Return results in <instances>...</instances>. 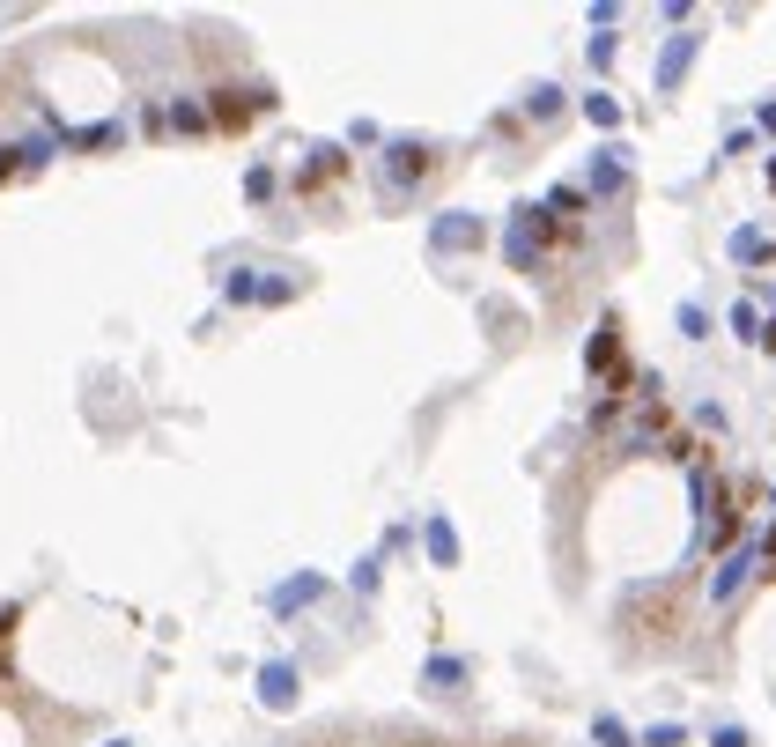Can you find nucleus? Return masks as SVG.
I'll list each match as a JSON object with an SVG mask.
<instances>
[{"label":"nucleus","instance_id":"16","mask_svg":"<svg viewBox=\"0 0 776 747\" xmlns=\"http://www.w3.org/2000/svg\"><path fill=\"white\" fill-rule=\"evenodd\" d=\"M525 119H540V126L562 119V89L555 82H533V89H525Z\"/></svg>","mask_w":776,"mask_h":747},{"label":"nucleus","instance_id":"20","mask_svg":"<svg viewBox=\"0 0 776 747\" xmlns=\"http://www.w3.org/2000/svg\"><path fill=\"white\" fill-rule=\"evenodd\" d=\"M377 577H385V555H363V563L348 570V585H355V592H377Z\"/></svg>","mask_w":776,"mask_h":747},{"label":"nucleus","instance_id":"9","mask_svg":"<svg viewBox=\"0 0 776 747\" xmlns=\"http://www.w3.org/2000/svg\"><path fill=\"white\" fill-rule=\"evenodd\" d=\"M259 703H267V711H296V666L289 659L259 666Z\"/></svg>","mask_w":776,"mask_h":747},{"label":"nucleus","instance_id":"21","mask_svg":"<svg viewBox=\"0 0 776 747\" xmlns=\"http://www.w3.org/2000/svg\"><path fill=\"white\" fill-rule=\"evenodd\" d=\"M636 747H688V725H673V718H666V725H651Z\"/></svg>","mask_w":776,"mask_h":747},{"label":"nucleus","instance_id":"11","mask_svg":"<svg viewBox=\"0 0 776 747\" xmlns=\"http://www.w3.org/2000/svg\"><path fill=\"white\" fill-rule=\"evenodd\" d=\"M318 592H326V577H318V570H296L289 585H274V592H267V607H274V614H296V607H311Z\"/></svg>","mask_w":776,"mask_h":747},{"label":"nucleus","instance_id":"17","mask_svg":"<svg viewBox=\"0 0 776 747\" xmlns=\"http://www.w3.org/2000/svg\"><path fill=\"white\" fill-rule=\"evenodd\" d=\"M540 208H547V215H584L592 200H584V185H555V193H547Z\"/></svg>","mask_w":776,"mask_h":747},{"label":"nucleus","instance_id":"28","mask_svg":"<svg viewBox=\"0 0 776 747\" xmlns=\"http://www.w3.org/2000/svg\"><path fill=\"white\" fill-rule=\"evenodd\" d=\"M769 193H776V156H769Z\"/></svg>","mask_w":776,"mask_h":747},{"label":"nucleus","instance_id":"13","mask_svg":"<svg viewBox=\"0 0 776 747\" xmlns=\"http://www.w3.org/2000/svg\"><path fill=\"white\" fill-rule=\"evenodd\" d=\"M340 171H348V148H340V141H318V148H311V163H304V178H296V185L311 193V185H326V178H340Z\"/></svg>","mask_w":776,"mask_h":747},{"label":"nucleus","instance_id":"1","mask_svg":"<svg viewBox=\"0 0 776 747\" xmlns=\"http://www.w3.org/2000/svg\"><path fill=\"white\" fill-rule=\"evenodd\" d=\"M555 237H562V222L547 215L540 200H525V208L510 215V230H503V259H510L518 274H540V267H547V245H555Z\"/></svg>","mask_w":776,"mask_h":747},{"label":"nucleus","instance_id":"12","mask_svg":"<svg viewBox=\"0 0 776 747\" xmlns=\"http://www.w3.org/2000/svg\"><path fill=\"white\" fill-rule=\"evenodd\" d=\"M614 363H621V319L607 311V319H599V333H592V348H584V370L599 378V370H614Z\"/></svg>","mask_w":776,"mask_h":747},{"label":"nucleus","instance_id":"14","mask_svg":"<svg viewBox=\"0 0 776 747\" xmlns=\"http://www.w3.org/2000/svg\"><path fill=\"white\" fill-rule=\"evenodd\" d=\"M422 688H437V696H459V688H466V659H451V651H437V659L422 666Z\"/></svg>","mask_w":776,"mask_h":747},{"label":"nucleus","instance_id":"4","mask_svg":"<svg viewBox=\"0 0 776 747\" xmlns=\"http://www.w3.org/2000/svg\"><path fill=\"white\" fill-rule=\"evenodd\" d=\"M695 52H703V30H673V37H666V52H658V89H666V97L688 82Z\"/></svg>","mask_w":776,"mask_h":747},{"label":"nucleus","instance_id":"19","mask_svg":"<svg viewBox=\"0 0 776 747\" xmlns=\"http://www.w3.org/2000/svg\"><path fill=\"white\" fill-rule=\"evenodd\" d=\"M592 740H599V747H636V733H629L621 718H607V711L592 718Z\"/></svg>","mask_w":776,"mask_h":747},{"label":"nucleus","instance_id":"8","mask_svg":"<svg viewBox=\"0 0 776 747\" xmlns=\"http://www.w3.org/2000/svg\"><path fill=\"white\" fill-rule=\"evenodd\" d=\"M422 548H429V563H437V570H459V526H451L444 511L422 518Z\"/></svg>","mask_w":776,"mask_h":747},{"label":"nucleus","instance_id":"23","mask_svg":"<svg viewBox=\"0 0 776 747\" xmlns=\"http://www.w3.org/2000/svg\"><path fill=\"white\" fill-rule=\"evenodd\" d=\"M170 126H178V134H200L207 111H200V104H170Z\"/></svg>","mask_w":776,"mask_h":747},{"label":"nucleus","instance_id":"7","mask_svg":"<svg viewBox=\"0 0 776 747\" xmlns=\"http://www.w3.org/2000/svg\"><path fill=\"white\" fill-rule=\"evenodd\" d=\"M267 104H274L267 89H222V97H215V126H230V134H237V126H252Z\"/></svg>","mask_w":776,"mask_h":747},{"label":"nucleus","instance_id":"18","mask_svg":"<svg viewBox=\"0 0 776 747\" xmlns=\"http://www.w3.org/2000/svg\"><path fill=\"white\" fill-rule=\"evenodd\" d=\"M584 119H592L599 134H614V126H621V104L607 97V89H599V97H584Z\"/></svg>","mask_w":776,"mask_h":747},{"label":"nucleus","instance_id":"2","mask_svg":"<svg viewBox=\"0 0 776 747\" xmlns=\"http://www.w3.org/2000/svg\"><path fill=\"white\" fill-rule=\"evenodd\" d=\"M481 245H488V222L466 215V208H451V215L429 222V252L437 259H459V252H481Z\"/></svg>","mask_w":776,"mask_h":747},{"label":"nucleus","instance_id":"25","mask_svg":"<svg viewBox=\"0 0 776 747\" xmlns=\"http://www.w3.org/2000/svg\"><path fill=\"white\" fill-rule=\"evenodd\" d=\"M710 747H754V740H747V725H717Z\"/></svg>","mask_w":776,"mask_h":747},{"label":"nucleus","instance_id":"3","mask_svg":"<svg viewBox=\"0 0 776 747\" xmlns=\"http://www.w3.org/2000/svg\"><path fill=\"white\" fill-rule=\"evenodd\" d=\"M429 171H437V148L429 141H385V185L392 193H414Z\"/></svg>","mask_w":776,"mask_h":747},{"label":"nucleus","instance_id":"22","mask_svg":"<svg viewBox=\"0 0 776 747\" xmlns=\"http://www.w3.org/2000/svg\"><path fill=\"white\" fill-rule=\"evenodd\" d=\"M732 333H740V341H762V311H754V304H732Z\"/></svg>","mask_w":776,"mask_h":747},{"label":"nucleus","instance_id":"10","mask_svg":"<svg viewBox=\"0 0 776 747\" xmlns=\"http://www.w3.org/2000/svg\"><path fill=\"white\" fill-rule=\"evenodd\" d=\"M289 296H296V282H259L252 267L230 274V304H289Z\"/></svg>","mask_w":776,"mask_h":747},{"label":"nucleus","instance_id":"6","mask_svg":"<svg viewBox=\"0 0 776 747\" xmlns=\"http://www.w3.org/2000/svg\"><path fill=\"white\" fill-rule=\"evenodd\" d=\"M754 563H762V548H732L725 563H717V577H710V600L725 607V600H740L747 592V577H754Z\"/></svg>","mask_w":776,"mask_h":747},{"label":"nucleus","instance_id":"24","mask_svg":"<svg viewBox=\"0 0 776 747\" xmlns=\"http://www.w3.org/2000/svg\"><path fill=\"white\" fill-rule=\"evenodd\" d=\"M584 52H592V67H614V52H621V45H614V30H599Z\"/></svg>","mask_w":776,"mask_h":747},{"label":"nucleus","instance_id":"5","mask_svg":"<svg viewBox=\"0 0 776 747\" xmlns=\"http://www.w3.org/2000/svg\"><path fill=\"white\" fill-rule=\"evenodd\" d=\"M621 185H629V148H599L592 178H584V200H614Z\"/></svg>","mask_w":776,"mask_h":747},{"label":"nucleus","instance_id":"27","mask_svg":"<svg viewBox=\"0 0 776 747\" xmlns=\"http://www.w3.org/2000/svg\"><path fill=\"white\" fill-rule=\"evenodd\" d=\"M762 348H776V319H769V326H762Z\"/></svg>","mask_w":776,"mask_h":747},{"label":"nucleus","instance_id":"15","mask_svg":"<svg viewBox=\"0 0 776 747\" xmlns=\"http://www.w3.org/2000/svg\"><path fill=\"white\" fill-rule=\"evenodd\" d=\"M725 252L740 259V267H769V259H776V245H769L762 230H732V237H725Z\"/></svg>","mask_w":776,"mask_h":747},{"label":"nucleus","instance_id":"26","mask_svg":"<svg viewBox=\"0 0 776 747\" xmlns=\"http://www.w3.org/2000/svg\"><path fill=\"white\" fill-rule=\"evenodd\" d=\"M8 629H15V607H0V637H8Z\"/></svg>","mask_w":776,"mask_h":747}]
</instances>
